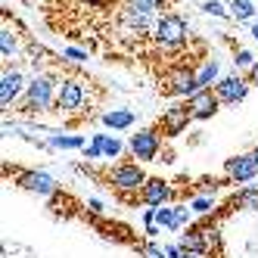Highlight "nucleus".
<instances>
[{"label":"nucleus","instance_id":"obj_1","mask_svg":"<svg viewBox=\"0 0 258 258\" xmlns=\"http://www.w3.org/2000/svg\"><path fill=\"white\" fill-rule=\"evenodd\" d=\"M106 97V90L90 81L78 72H69L59 78V90H56V103H53V112H56L69 127H81L84 121L94 118L97 100Z\"/></svg>","mask_w":258,"mask_h":258},{"label":"nucleus","instance_id":"obj_2","mask_svg":"<svg viewBox=\"0 0 258 258\" xmlns=\"http://www.w3.org/2000/svg\"><path fill=\"white\" fill-rule=\"evenodd\" d=\"M78 171L90 174L97 183H103L106 190H112V196L124 206H140V190L150 180L143 174V168L137 162H115L106 168H90V165H78Z\"/></svg>","mask_w":258,"mask_h":258},{"label":"nucleus","instance_id":"obj_3","mask_svg":"<svg viewBox=\"0 0 258 258\" xmlns=\"http://www.w3.org/2000/svg\"><path fill=\"white\" fill-rule=\"evenodd\" d=\"M56 90H59V75L56 72H44V75H38L28 87H25V97L16 103L13 109L25 118H34V115H44L53 109V103H56Z\"/></svg>","mask_w":258,"mask_h":258},{"label":"nucleus","instance_id":"obj_4","mask_svg":"<svg viewBox=\"0 0 258 258\" xmlns=\"http://www.w3.org/2000/svg\"><path fill=\"white\" fill-rule=\"evenodd\" d=\"M187 19H183L180 13H162L159 22L153 28V44L159 50H180L187 44Z\"/></svg>","mask_w":258,"mask_h":258},{"label":"nucleus","instance_id":"obj_5","mask_svg":"<svg viewBox=\"0 0 258 258\" xmlns=\"http://www.w3.org/2000/svg\"><path fill=\"white\" fill-rule=\"evenodd\" d=\"M190 121H196L193 118V109H190V103L183 100V103H174V106H168L165 112L156 118V134L162 137V140H174V137H180L183 131H187V124Z\"/></svg>","mask_w":258,"mask_h":258},{"label":"nucleus","instance_id":"obj_6","mask_svg":"<svg viewBox=\"0 0 258 258\" xmlns=\"http://www.w3.org/2000/svg\"><path fill=\"white\" fill-rule=\"evenodd\" d=\"M127 150H131V156L140 159V162H159V156H162V137L156 134V127H143V131L131 134Z\"/></svg>","mask_w":258,"mask_h":258},{"label":"nucleus","instance_id":"obj_7","mask_svg":"<svg viewBox=\"0 0 258 258\" xmlns=\"http://www.w3.org/2000/svg\"><path fill=\"white\" fill-rule=\"evenodd\" d=\"M171 199H177V190L162 177H150L143 183V190H140V206L162 209V202H171Z\"/></svg>","mask_w":258,"mask_h":258},{"label":"nucleus","instance_id":"obj_8","mask_svg":"<svg viewBox=\"0 0 258 258\" xmlns=\"http://www.w3.org/2000/svg\"><path fill=\"white\" fill-rule=\"evenodd\" d=\"M249 87H252V84H249L246 78H239V75H227V78H221V81L215 84V94H218V100H221V103L233 106V103H239V100H246Z\"/></svg>","mask_w":258,"mask_h":258},{"label":"nucleus","instance_id":"obj_9","mask_svg":"<svg viewBox=\"0 0 258 258\" xmlns=\"http://www.w3.org/2000/svg\"><path fill=\"white\" fill-rule=\"evenodd\" d=\"M224 174L233 183H249L258 174V162L252 159V153L249 156H230V159H224Z\"/></svg>","mask_w":258,"mask_h":258},{"label":"nucleus","instance_id":"obj_10","mask_svg":"<svg viewBox=\"0 0 258 258\" xmlns=\"http://www.w3.org/2000/svg\"><path fill=\"white\" fill-rule=\"evenodd\" d=\"M187 103H190V109H193V118H196V121L212 118V115L218 112V106H221V100H218V94H215V87H202V90H196L193 97H187Z\"/></svg>","mask_w":258,"mask_h":258},{"label":"nucleus","instance_id":"obj_11","mask_svg":"<svg viewBox=\"0 0 258 258\" xmlns=\"http://www.w3.org/2000/svg\"><path fill=\"white\" fill-rule=\"evenodd\" d=\"M16 183L31 190V193H38V196H53L56 193V180L50 174H44V171H16Z\"/></svg>","mask_w":258,"mask_h":258},{"label":"nucleus","instance_id":"obj_12","mask_svg":"<svg viewBox=\"0 0 258 258\" xmlns=\"http://www.w3.org/2000/svg\"><path fill=\"white\" fill-rule=\"evenodd\" d=\"M25 84V78L19 75V72H4V81H0V106H4V109H10V106H16V97H19L22 94V87Z\"/></svg>","mask_w":258,"mask_h":258},{"label":"nucleus","instance_id":"obj_13","mask_svg":"<svg viewBox=\"0 0 258 258\" xmlns=\"http://www.w3.org/2000/svg\"><path fill=\"white\" fill-rule=\"evenodd\" d=\"M100 118H103L106 127H112V131H124V127H131L137 121V115L131 109H112V112H103Z\"/></svg>","mask_w":258,"mask_h":258},{"label":"nucleus","instance_id":"obj_14","mask_svg":"<svg viewBox=\"0 0 258 258\" xmlns=\"http://www.w3.org/2000/svg\"><path fill=\"white\" fill-rule=\"evenodd\" d=\"M118 4H127V7H137L143 13H153V16H162V10L174 7L177 0H118Z\"/></svg>","mask_w":258,"mask_h":258},{"label":"nucleus","instance_id":"obj_15","mask_svg":"<svg viewBox=\"0 0 258 258\" xmlns=\"http://www.w3.org/2000/svg\"><path fill=\"white\" fill-rule=\"evenodd\" d=\"M215 78H218V62H215V59H206V62L199 66V72H196L199 90H202V87H212V84H215Z\"/></svg>","mask_w":258,"mask_h":258},{"label":"nucleus","instance_id":"obj_16","mask_svg":"<svg viewBox=\"0 0 258 258\" xmlns=\"http://www.w3.org/2000/svg\"><path fill=\"white\" fill-rule=\"evenodd\" d=\"M0 53H4V62L16 56V34L10 31V25H4V34H0Z\"/></svg>","mask_w":258,"mask_h":258},{"label":"nucleus","instance_id":"obj_17","mask_svg":"<svg viewBox=\"0 0 258 258\" xmlns=\"http://www.w3.org/2000/svg\"><path fill=\"white\" fill-rule=\"evenodd\" d=\"M94 140L103 146V156L106 159H115L118 153H121V143L115 140V137H106V134H94Z\"/></svg>","mask_w":258,"mask_h":258},{"label":"nucleus","instance_id":"obj_18","mask_svg":"<svg viewBox=\"0 0 258 258\" xmlns=\"http://www.w3.org/2000/svg\"><path fill=\"white\" fill-rule=\"evenodd\" d=\"M230 16L233 19H252L255 7L249 4V0H230Z\"/></svg>","mask_w":258,"mask_h":258},{"label":"nucleus","instance_id":"obj_19","mask_svg":"<svg viewBox=\"0 0 258 258\" xmlns=\"http://www.w3.org/2000/svg\"><path fill=\"white\" fill-rule=\"evenodd\" d=\"M50 146H56V150H81L84 137H62V134H56L50 140Z\"/></svg>","mask_w":258,"mask_h":258},{"label":"nucleus","instance_id":"obj_20","mask_svg":"<svg viewBox=\"0 0 258 258\" xmlns=\"http://www.w3.org/2000/svg\"><path fill=\"white\" fill-rule=\"evenodd\" d=\"M233 66H236V69H252V66H255L252 53L243 50V47H233Z\"/></svg>","mask_w":258,"mask_h":258},{"label":"nucleus","instance_id":"obj_21","mask_svg":"<svg viewBox=\"0 0 258 258\" xmlns=\"http://www.w3.org/2000/svg\"><path fill=\"white\" fill-rule=\"evenodd\" d=\"M202 13H209V16H218V19H233V16L224 10L218 4V0H206V4H202Z\"/></svg>","mask_w":258,"mask_h":258},{"label":"nucleus","instance_id":"obj_22","mask_svg":"<svg viewBox=\"0 0 258 258\" xmlns=\"http://www.w3.org/2000/svg\"><path fill=\"white\" fill-rule=\"evenodd\" d=\"M193 209H196L199 215H209V212L215 209V202H212V196H196V199H193Z\"/></svg>","mask_w":258,"mask_h":258},{"label":"nucleus","instance_id":"obj_23","mask_svg":"<svg viewBox=\"0 0 258 258\" xmlns=\"http://www.w3.org/2000/svg\"><path fill=\"white\" fill-rule=\"evenodd\" d=\"M78 4H84V7H97V10H112V7H118V0H78Z\"/></svg>","mask_w":258,"mask_h":258},{"label":"nucleus","instance_id":"obj_24","mask_svg":"<svg viewBox=\"0 0 258 258\" xmlns=\"http://www.w3.org/2000/svg\"><path fill=\"white\" fill-rule=\"evenodd\" d=\"M187 221H190V212L183 209V206H177V209H174V230H177V227H183Z\"/></svg>","mask_w":258,"mask_h":258},{"label":"nucleus","instance_id":"obj_25","mask_svg":"<svg viewBox=\"0 0 258 258\" xmlns=\"http://www.w3.org/2000/svg\"><path fill=\"white\" fill-rule=\"evenodd\" d=\"M246 81H249L252 87H258V62H255L252 69H246Z\"/></svg>","mask_w":258,"mask_h":258},{"label":"nucleus","instance_id":"obj_26","mask_svg":"<svg viewBox=\"0 0 258 258\" xmlns=\"http://www.w3.org/2000/svg\"><path fill=\"white\" fill-rule=\"evenodd\" d=\"M66 56H72V59H87V53H81V50H75V47H69Z\"/></svg>","mask_w":258,"mask_h":258},{"label":"nucleus","instance_id":"obj_27","mask_svg":"<svg viewBox=\"0 0 258 258\" xmlns=\"http://www.w3.org/2000/svg\"><path fill=\"white\" fill-rule=\"evenodd\" d=\"M252 38H255V41H258V22H255V25H252Z\"/></svg>","mask_w":258,"mask_h":258},{"label":"nucleus","instance_id":"obj_28","mask_svg":"<svg viewBox=\"0 0 258 258\" xmlns=\"http://www.w3.org/2000/svg\"><path fill=\"white\" fill-rule=\"evenodd\" d=\"M252 159H255V162H258V146H255V150H252Z\"/></svg>","mask_w":258,"mask_h":258}]
</instances>
